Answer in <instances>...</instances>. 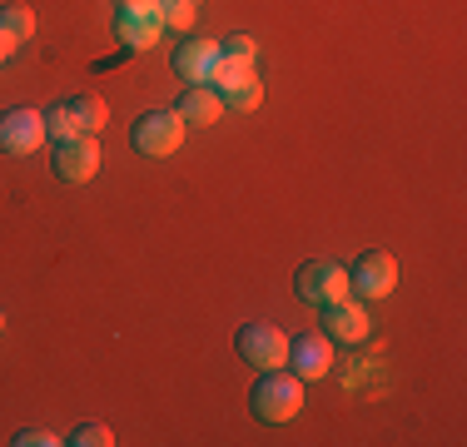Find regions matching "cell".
<instances>
[{
	"instance_id": "cell-21",
	"label": "cell",
	"mask_w": 467,
	"mask_h": 447,
	"mask_svg": "<svg viewBox=\"0 0 467 447\" xmlns=\"http://www.w3.org/2000/svg\"><path fill=\"white\" fill-rule=\"evenodd\" d=\"M20 50V40L16 36H5V30H0V60H10V55Z\"/></svg>"
},
{
	"instance_id": "cell-9",
	"label": "cell",
	"mask_w": 467,
	"mask_h": 447,
	"mask_svg": "<svg viewBox=\"0 0 467 447\" xmlns=\"http://www.w3.org/2000/svg\"><path fill=\"white\" fill-rule=\"evenodd\" d=\"M55 174L65 179V184H90L99 174V144L95 134H75V140L55 144Z\"/></svg>"
},
{
	"instance_id": "cell-7",
	"label": "cell",
	"mask_w": 467,
	"mask_h": 447,
	"mask_svg": "<svg viewBox=\"0 0 467 447\" xmlns=\"http://www.w3.org/2000/svg\"><path fill=\"white\" fill-rule=\"evenodd\" d=\"M393 288H398V259H393V254H383V249L358 254V264L348 268V294L378 304V298H388Z\"/></svg>"
},
{
	"instance_id": "cell-19",
	"label": "cell",
	"mask_w": 467,
	"mask_h": 447,
	"mask_svg": "<svg viewBox=\"0 0 467 447\" xmlns=\"http://www.w3.org/2000/svg\"><path fill=\"white\" fill-rule=\"evenodd\" d=\"M219 55H224V60H239V65H254V40L249 36H229V40H219Z\"/></svg>"
},
{
	"instance_id": "cell-22",
	"label": "cell",
	"mask_w": 467,
	"mask_h": 447,
	"mask_svg": "<svg viewBox=\"0 0 467 447\" xmlns=\"http://www.w3.org/2000/svg\"><path fill=\"white\" fill-rule=\"evenodd\" d=\"M189 5H204V0H189Z\"/></svg>"
},
{
	"instance_id": "cell-17",
	"label": "cell",
	"mask_w": 467,
	"mask_h": 447,
	"mask_svg": "<svg viewBox=\"0 0 467 447\" xmlns=\"http://www.w3.org/2000/svg\"><path fill=\"white\" fill-rule=\"evenodd\" d=\"M65 442H75V447H109V442H115V432H109L105 422H75V432Z\"/></svg>"
},
{
	"instance_id": "cell-15",
	"label": "cell",
	"mask_w": 467,
	"mask_h": 447,
	"mask_svg": "<svg viewBox=\"0 0 467 447\" xmlns=\"http://www.w3.org/2000/svg\"><path fill=\"white\" fill-rule=\"evenodd\" d=\"M80 134V125H75V115H70V105H50L46 109V140H55V144H65V140H75Z\"/></svg>"
},
{
	"instance_id": "cell-2",
	"label": "cell",
	"mask_w": 467,
	"mask_h": 447,
	"mask_svg": "<svg viewBox=\"0 0 467 447\" xmlns=\"http://www.w3.org/2000/svg\"><path fill=\"white\" fill-rule=\"evenodd\" d=\"M130 144H135V154H144V160H170L184 144V120L174 109H150V115H140L130 125Z\"/></svg>"
},
{
	"instance_id": "cell-12",
	"label": "cell",
	"mask_w": 467,
	"mask_h": 447,
	"mask_svg": "<svg viewBox=\"0 0 467 447\" xmlns=\"http://www.w3.org/2000/svg\"><path fill=\"white\" fill-rule=\"evenodd\" d=\"M324 333L333 343H363L368 338V313L358 304H348V298H338V304L324 308Z\"/></svg>"
},
{
	"instance_id": "cell-14",
	"label": "cell",
	"mask_w": 467,
	"mask_h": 447,
	"mask_svg": "<svg viewBox=\"0 0 467 447\" xmlns=\"http://www.w3.org/2000/svg\"><path fill=\"white\" fill-rule=\"evenodd\" d=\"M65 105H70V115H75V125H80V134H99V130H105L109 109H105V99H99V95H75V99H65Z\"/></svg>"
},
{
	"instance_id": "cell-20",
	"label": "cell",
	"mask_w": 467,
	"mask_h": 447,
	"mask_svg": "<svg viewBox=\"0 0 467 447\" xmlns=\"http://www.w3.org/2000/svg\"><path fill=\"white\" fill-rule=\"evenodd\" d=\"M10 442H16V447H55L60 438H55V432H46V428H26V432H16Z\"/></svg>"
},
{
	"instance_id": "cell-10",
	"label": "cell",
	"mask_w": 467,
	"mask_h": 447,
	"mask_svg": "<svg viewBox=\"0 0 467 447\" xmlns=\"http://www.w3.org/2000/svg\"><path fill=\"white\" fill-rule=\"evenodd\" d=\"M170 65H174L180 80L209 85V75H214V65H219V40H180L170 55Z\"/></svg>"
},
{
	"instance_id": "cell-18",
	"label": "cell",
	"mask_w": 467,
	"mask_h": 447,
	"mask_svg": "<svg viewBox=\"0 0 467 447\" xmlns=\"http://www.w3.org/2000/svg\"><path fill=\"white\" fill-rule=\"evenodd\" d=\"M160 20L164 30H189L194 26V5L189 0H160Z\"/></svg>"
},
{
	"instance_id": "cell-8",
	"label": "cell",
	"mask_w": 467,
	"mask_h": 447,
	"mask_svg": "<svg viewBox=\"0 0 467 447\" xmlns=\"http://www.w3.org/2000/svg\"><path fill=\"white\" fill-rule=\"evenodd\" d=\"M46 144V115L40 109H5L0 115V150L5 154H36Z\"/></svg>"
},
{
	"instance_id": "cell-13",
	"label": "cell",
	"mask_w": 467,
	"mask_h": 447,
	"mask_svg": "<svg viewBox=\"0 0 467 447\" xmlns=\"http://www.w3.org/2000/svg\"><path fill=\"white\" fill-rule=\"evenodd\" d=\"M174 115H180L184 125H214V120L224 115V99L214 95V85H189L180 95V105H174Z\"/></svg>"
},
{
	"instance_id": "cell-3",
	"label": "cell",
	"mask_w": 467,
	"mask_h": 447,
	"mask_svg": "<svg viewBox=\"0 0 467 447\" xmlns=\"http://www.w3.org/2000/svg\"><path fill=\"white\" fill-rule=\"evenodd\" d=\"M115 36L125 40V50H130V55L150 50V45L164 36L160 0H119V10H115Z\"/></svg>"
},
{
	"instance_id": "cell-4",
	"label": "cell",
	"mask_w": 467,
	"mask_h": 447,
	"mask_svg": "<svg viewBox=\"0 0 467 447\" xmlns=\"http://www.w3.org/2000/svg\"><path fill=\"white\" fill-rule=\"evenodd\" d=\"M294 294L304 298V304H314V308L338 304V298H348V268L333 264V259L304 264V268H298V278H294Z\"/></svg>"
},
{
	"instance_id": "cell-5",
	"label": "cell",
	"mask_w": 467,
	"mask_h": 447,
	"mask_svg": "<svg viewBox=\"0 0 467 447\" xmlns=\"http://www.w3.org/2000/svg\"><path fill=\"white\" fill-rule=\"evenodd\" d=\"M209 85H214V95L224 99V109H244V115H249V109L264 105V85L254 80V65H239V60H224V55H219Z\"/></svg>"
},
{
	"instance_id": "cell-16",
	"label": "cell",
	"mask_w": 467,
	"mask_h": 447,
	"mask_svg": "<svg viewBox=\"0 0 467 447\" xmlns=\"http://www.w3.org/2000/svg\"><path fill=\"white\" fill-rule=\"evenodd\" d=\"M0 30H5V36H16L20 45H26L30 36H36V16H30L26 5H0Z\"/></svg>"
},
{
	"instance_id": "cell-6",
	"label": "cell",
	"mask_w": 467,
	"mask_h": 447,
	"mask_svg": "<svg viewBox=\"0 0 467 447\" xmlns=\"http://www.w3.org/2000/svg\"><path fill=\"white\" fill-rule=\"evenodd\" d=\"M234 348H239L244 363H254L259 373H269V368H284L288 363V338L274 323H244L239 333H234Z\"/></svg>"
},
{
	"instance_id": "cell-11",
	"label": "cell",
	"mask_w": 467,
	"mask_h": 447,
	"mask_svg": "<svg viewBox=\"0 0 467 447\" xmlns=\"http://www.w3.org/2000/svg\"><path fill=\"white\" fill-rule=\"evenodd\" d=\"M288 368L294 378H324L333 368V338L324 333H304V338H288Z\"/></svg>"
},
{
	"instance_id": "cell-1",
	"label": "cell",
	"mask_w": 467,
	"mask_h": 447,
	"mask_svg": "<svg viewBox=\"0 0 467 447\" xmlns=\"http://www.w3.org/2000/svg\"><path fill=\"white\" fill-rule=\"evenodd\" d=\"M249 408H254V418L269 422V428H279V422L298 418V408H304V378L284 373V368H269V373L254 383Z\"/></svg>"
},
{
	"instance_id": "cell-23",
	"label": "cell",
	"mask_w": 467,
	"mask_h": 447,
	"mask_svg": "<svg viewBox=\"0 0 467 447\" xmlns=\"http://www.w3.org/2000/svg\"><path fill=\"white\" fill-rule=\"evenodd\" d=\"M0 328H5V313H0Z\"/></svg>"
}]
</instances>
